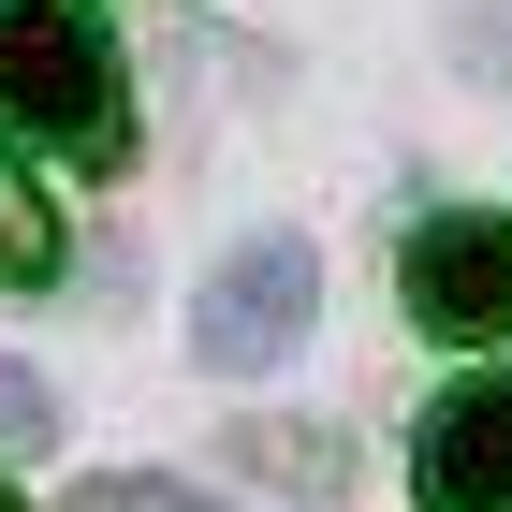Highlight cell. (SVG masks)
<instances>
[{
    "label": "cell",
    "mask_w": 512,
    "mask_h": 512,
    "mask_svg": "<svg viewBox=\"0 0 512 512\" xmlns=\"http://www.w3.org/2000/svg\"><path fill=\"white\" fill-rule=\"evenodd\" d=\"M410 498H425V512H512V366H498V381H454L425 410Z\"/></svg>",
    "instance_id": "obj_4"
},
{
    "label": "cell",
    "mask_w": 512,
    "mask_h": 512,
    "mask_svg": "<svg viewBox=\"0 0 512 512\" xmlns=\"http://www.w3.org/2000/svg\"><path fill=\"white\" fill-rule=\"evenodd\" d=\"M0 512H30V498H15V483H0Z\"/></svg>",
    "instance_id": "obj_9"
},
{
    "label": "cell",
    "mask_w": 512,
    "mask_h": 512,
    "mask_svg": "<svg viewBox=\"0 0 512 512\" xmlns=\"http://www.w3.org/2000/svg\"><path fill=\"white\" fill-rule=\"evenodd\" d=\"M322 322V249L308 235H249L235 264L205 278L191 308V352L220 366V381H264V366H293V337Z\"/></svg>",
    "instance_id": "obj_2"
},
{
    "label": "cell",
    "mask_w": 512,
    "mask_h": 512,
    "mask_svg": "<svg viewBox=\"0 0 512 512\" xmlns=\"http://www.w3.org/2000/svg\"><path fill=\"white\" fill-rule=\"evenodd\" d=\"M161 498H176L161 469H103V483H74V512H161Z\"/></svg>",
    "instance_id": "obj_8"
},
{
    "label": "cell",
    "mask_w": 512,
    "mask_h": 512,
    "mask_svg": "<svg viewBox=\"0 0 512 512\" xmlns=\"http://www.w3.org/2000/svg\"><path fill=\"white\" fill-rule=\"evenodd\" d=\"M44 439H59V395H44L30 366L0 352V454H44Z\"/></svg>",
    "instance_id": "obj_7"
},
{
    "label": "cell",
    "mask_w": 512,
    "mask_h": 512,
    "mask_svg": "<svg viewBox=\"0 0 512 512\" xmlns=\"http://www.w3.org/2000/svg\"><path fill=\"white\" fill-rule=\"evenodd\" d=\"M0 278H15V293H44V278H59V205H44L15 161H0Z\"/></svg>",
    "instance_id": "obj_6"
},
{
    "label": "cell",
    "mask_w": 512,
    "mask_h": 512,
    "mask_svg": "<svg viewBox=\"0 0 512 512\" xmlns=\"http://www.w3.org/2000/svg\"><path fill=\"white\" fill-rule=\"evenodd\" d=\"M395 293H410V322L439 352H498L512 337V205H439L410 235V264H395Z\"/></svg>",
    "instance_id": "obj_3"
},
{
    "label": "cell",
    "mask_w": 512,
    "mask_h": 512,
    "mask_svg": "<svg viewBox=\"0 0 512 512\" xmlns=\"http://www.w3.org/2000/svg\"><path fill=\"white\" fill-rule=\"evenodd\" d=\"M0 132H30L59 161H132V88H118V30L88 0H0Z\"/></svg>",
    "instance_id": "obj_1"
},
{
    "label": "cell",
    "mask_w": 512,
    "mask_h": 512,
    "mask_svg": "<svg viewBox=\"0 0 512 512\" xmlns=\"http://www.w3.org/2000/svg\"><path fill=\"white\" fill-rule=\"evenodd\" d=\"M220 454H235L249 483H308V498H337V483H352V454H337V425H235Z\"/></svg>",
    "instance_id": "obj_5"
}]
</instances>
